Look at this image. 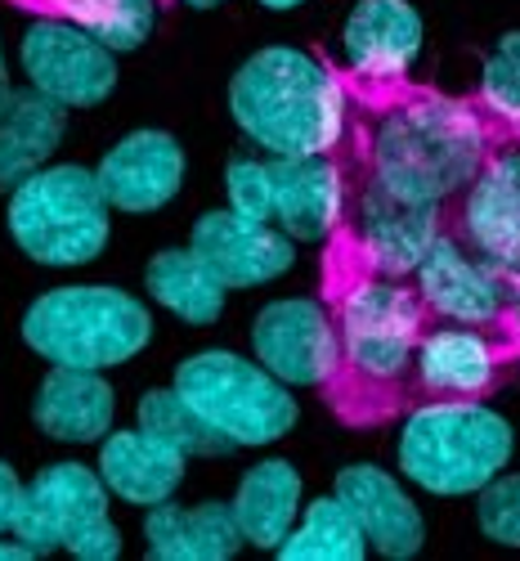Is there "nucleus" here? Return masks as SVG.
I'll return each instance as SVG.
<instances>
[{"label": "nucleus", "mask_w": 520, "mask_h": 561, "mask_svg": "<svg viewBox=\"0 0 520 561\" xmlns=\"http://www.w3.org/2000/svg\"><path fill=\"white\" fill-rule=\"evenodd\" d=\"M323 310L333 323V364L323 400L346 427H386L408 413L413 351L436 319L413 278L377 274L342 233L323 239Z\"/></svg>", "instance_id": "1"}, {"label": "nucleus", "mask_w": 520, "mask_h": 561, "mask_svg": "<svg viewBox=\"0 0 520 561\" xmlns=\"http://www.w3.org/2000/svg\"><path fill=\"white\" fill-rule=\"evenodd\" d=\"M346 90V130L382 184L408 203H449L481 171L494 135L476 95H444L408 77L368 81L337 68Z\"/></svg>", "instance_id": "2"}, {"label": "nucleus", "mask_w": 520, "mask_h": 561, "mask_svg": "<svg viewBox=\"0 0 520 561\" xmlns=\"http://www.w3.org/2000/svg\"><path fill=\"white\" fill-rule=\"evenodd\" d=\"M229 113L261 149L278 158H310L342 145L350 104L337 68L292 45H269L233 72Z\"/></svg>", "instance_id": "3"}, {"label": "nucleus", "mask_w": 520, "mask_h": 561, "mask_svg": "<svg viewBox=\"0 0 520 561\" xmlns=\"http://www.w3.org/2000/svg\"><path fill=\"white\" fill-rule=\"evenodd\" d=\"M333 162L342 180V203H337V220L327 233H342L377 274L413 278V270L421 265V256H427V248L440 233V207L408 203L391 184H382V175L368 167L350 130L333 149Z\"/></svg>", "instance_id": "4"}, {"label": "nucleus", "mask_w": 520, "mask_h": 561, "mask_svg": "<svg viewBox=\"0 0 520 561\" xmlns=\"http://www.w3.org/2000/svg\"><path fill=\"white\" fill-rule=\"evenodd\" d=\"M153 337V319L117 288H55L27 306L23 342L63 368H113L139 355Z\"/></svg>", "instance_id": "5"}, {"label": "nucleus", "mask_w": 520, "mask_h": 561, "mask_svg": "<svg viewBox=\"0 0 520 561\" xmlns=\"http://www.w3.org/2000/svg\"><path fill=\"white\" fill-rule=\"evenodd\" d=\"M511 427L485 404L408 409L400 436V467L431 494H476L511 458Z\"/></svg>", "instance_id": "6"}, {"label": "nucleus", "mask_w": 520, "mask_h": 561, "mask_svg": "<svg viewBox=\"0 0 520 561\" xmlns=\"http://www.w3.org/2000/svg\"><path fill=\"white\" fill-rule=\"evenodd\" d=\"M10 239L41 265H81L108 243V198L85 167H41L10 194Z\"/></svg>", "instance_id": "7"}, {"label": "nucleus", "mask_w": 520, "mask_h": 561, "mask_svg": "<svg viewBox=\"0 0 520 561\" xmlns=\"http://www.w3.org/2000/svg\"><path fill=\"white\" fill-rule=\"evenodd\" d=\"M175 396L233 449L269 445L297 423V404L274 373L229 351H203L184 359L175 368Z\"/></svg>", "instance_id": "8"}, {"label": "nucleus", "mask_w": 520, "mask_h": 561, "mask_svg": "<svg viewBox=\"0 0 520 561\" xmlns=\"http://www.w3.org/2000/svg\"><path fill=\"white\" fill-rule=\"evenodd\" d=\"M520 368V342L502 323L431 319L408 368V409L485 404Z\"/></svg>", "instance_id": "9"}, {"label": "nucleus", "mask_w": 520, "mask_h": 561, "mask_svg": "<svg viewBox=\"0 0 520 561\" xmlns=\"http://www.w3.org/2000/svg\"><path fill=\"white\" fill-rule=\"evenodd\" d=\"M233 211L252 220H278L288 239L319 243L337 220L342 203V180L333 153H310V158H274L252 162L239 158L224 175Z\"/></svg>", "instance_id": "10"}, {"label": "nucleus", "mask_w": 520, "mask_h": 561, "mask_svg": "<svg viewBox=\"0 0 520 561\" xmlns=\"http://www.w3.org/2000/svg\"><path fill=\"white\" fill-rule=\"evenodd\" d=\"M14 535L36 552L68 548L85 561H113L122 535L108 522V485L81 462H55L23 485Z\"/></svg>", "instance_id": "11"}, {"label": "nucleus", "mask_w": 520, "mask_h": 561, "mask_svg": "<svg viewBox=\"0 0 520 561\" xmlns=\"http://www.w3.org/2000/svg\"><path fill=\"white\" fill-rule=\"evenodd\" d=\"M440 229L502 270L520 265V139L494 135L481 171L440 203Z\"/></svg>", "instance_id": "12"}, {"label": "nucleus", "mask_w": 520, "mask_h": 561, "mask_svg": "<svg viewBox=\"0 0 520 561\" xmlns=\"http://www.w3.org/2000/svg\"><path fill=\"white\" fill-rule=\"evenodd\" d=\"M23 68L32 90L63 108H90L117 85V64L104 41L72 23H36L23 36Z\"/></svg>", "instance_id": "13"}, {"label": "nucleus", "mask_w": 520, "mask_h": 561, "mask_svg": "<svg viewBox=\"0 0 520 561\" xmlns=\"http://www.w3.org/2000/svg\"><path fill=\"white\" fill-rule=\"evenodd\" d=\"M413 284L421 301L431 306V314L449 323H502L507 301H511L507 270L476 256L444 229L436 233V243L413 270Z\"/></svg>", "instance_id": "14"}, {"label": "nucleus", "mask_w": 520, "mask_h": 561, "mask_svg": "<svg viewBox=\"0 0 520 561\" xmlns=\"http://www.w3.org/2000/svg\"><path fill=\"white\" fill-rule=\"evenodd\" d=\"M198 261L220 278L224 288H256L269 284L292 265V239L269 229L265 220H252L243 211H207L194 225Z\"/></svg>", "instance_id": "15"}, {"label": "nucleus", "mask_w": 520, "mask_h": 561, "mask_svg": "<svg viewBox=\"0 0 520 561\" xmlns=\"http://www.w3.org/2000/svg\"><path fill=\"white\" fill-rule=\"evenodd\" d=\"M252 346L261 368H269L278 382L319 387L327 364H333V323H327L323 301H274L252 323Z\"/></svg>", "instance_id": "16"}, {"label": "nucleus", "mask_w": 520, "mask_h": 561, "mask_svg": "<svg viewBox=\"0 0 520 561\" xmlns=\"http://www.w3.org/2000/svg\"><path fill=\"white\" fill-rule=\"evenodd\" d=\"M108 207L117 211H158L180 194L184 153L166 130H135L113 145L94 171Z\"/></svg>", "instance_id": "17"}, {"label": "nucleus", "mask_w": 520, "mask_h": 561, "mask_svg": "<svg viewBox=\"0 0 520 561\" xmlns=\"http://www.w3.org/2000/svg\"><path fill=\"white\" fill-rule=\"evenodd\" d=\"M421 50V19L408 0H359L346 19V72L368 81L408 77Z\"/></svg>", "instance_id": "18"}, {"label": "nucleus", "mask_w": 520, "mask_h": 561, "mask_svg": "<svg viewBox=\"0 0 520 561\" xmlns=\"http://www.w3.org/2000/svg\"><path fill=\"white\" fill-rule=\"evenodd\" d=\"M337 499L363 530V539L386 557H413L421 548V517L413 499L382 472V467H346L337 477Z\"/></svg>", "instance_id": "19"}, {"label": "nucleus", "mask_w": 520, "mask_h": 561, "mask_svg": "<svg viewBox=\"0 0 520 561\" xmlns=\"http://www.w3.org/2000/svg\"><path fill=\"white\" fill-rule=\"evenodd\" d=\"M184 449H175L171 440L153 436V432H117L104 440L100 449V477L104 485L126 499V503H166L184 477Z\"/></svg>", "instance_id": "20"}, {"label": "nucleus", "mask_w": 520, "mask_h": 561, "mask_svg": "<svg viewBox=\"0 0 520 561\" xmlns=\"http://www.w3.org/2000/svg\"><path fill=\"white\" fill-rule=\"evenodd\" d=\"M32 423L55 440H100L113 427V387L100 368H63L36 387Z\"/></svg>", "instance_id": "21"}, {"label": "nucleus", "mask_w": 520, "mask_h": 561, "mask_svg": "<svg viewBox=\"0 0 520 561\" xmlns=\"http://www.w3.org/2000/svg\"><path fill=\"white\" fill-rule=\"evenodd\" d=\"M149 552L162 561H224L243 548V530L233 522V507L198 503V507H166L158 503L145 522Z\"/></svg>", "instance_id": "22"}, {"label": "nucleus", "mask_w": 520, "mask_h": 561, "mask_svg": "<svg viewBox=\"0 0 520 561\" xmlns=\"http://www.w3.org/2000/svg\"><path fill=\"white\" fill-rule=\"evenodd\" d=\"M63 139V104L45 100L41 90H14L0 113V194H14L27 175H36Z\"/></svg>", "instance_id": "23"}, {"label": "nucleus", "mask_w": 520, "mask_h": 561, "mask_svg": "<svg viewBox=\"0 0 520 561\" xmlns=\"http://www.w3.org/2000/svg\"><path fill=\"white\" fill-rule=\"evenodd\" d=\"M297 503H301V477L292 462L269 458L243 477L239 494H233V522L243 530V543L256 548H278L297 526Z\"/></svg>", "instance_id": "24"}, {"label": "nucleus", "mask_w": 520, "mask_h": 561, "mask_svg": "<svg viewBox=\"0 0 520 561\" xmlns=\"http://www.w3.org/2000/svg\"><path fill=\"white\" fill-rule=\"evenodd\" d=\"M10 5L45 23H72L108 50H135L162 10L158 0H10Z\"/></svg>", "instance_id": "25"}, {"label": "nucleus", "mask_w": 520, "mask_h": 561, "mask_svg": "<svg viewBox=\"0 0 520 561\" xmlns=\"http://www.w3.org/2000/svg\"><path fill=\"white\" fill-rule=\"evenodd\" d=\"M149 293L188 323H211L224 306V284L198 261L194 248H166L149 261Z\"/></svg>", "instance_id": "26"}, {"label": "nucleus", "mask_w": 520, "mask_h": 561, "mask_svg": "<svg viewBox=\"0 0 520 561\" xmlns=\"http://www.w3.org/2000/svg\"><path fill=\"white\" fill-rule=\"evenodd\" d=\"M368 552L363 530L355 526V517L346 512V503L333 499H314L305 522L292 526V535L278 543L282 561H297V557H319V561H359Z\"/></svg>", "instance_id": "27"}, {"label": "nucleus", "mask_w": 520, "mask_h": 561, "mask_svg": "<svg viewBox=\"0 0 520 561\" xmlns=\"http://www.w3.org/2000/svg\"><path fill=\"white\" fill-rule=\"evenodd\" d=\"M139 427L162 436V440H171L188 458H194V454L198 458H216V454H229L233 449L220 432H211L203 417L175 396V387L171 391H149L145 400H139Z\"/></svg>", "instance_id": "28"}, {"label": "nucleus", "mask_w": 520, "mask_h": 561, "mask_svg": "<svg viewBox=\"0 0 520 561\" xmlns=\"http://www.w3.org/2000/svg\"><path fill=\"white\" fill-rule=\"evenodd\" d=\"M481 526L498 543H520V477L498 481L481 499Z\"/></svg>", "instance_id": "29"}, {"label": "nucleus", "mask_w": 520, "mask_h": 561, "mask_svg": "<svg viewBox=\"0 0 520 561\" xmlns=\"http://www.w3.org/2000/svg\"><path fill=\"white\" fill-rule=\"evenodd\" d=\"M481 95L502 104V108H520V32L498 41V50H494V59L485 68V90Z\"/></svg>", "instance_id": "30"}, {"label": "nucleus", "mask_w": 520, "mask_h": 561, "mask_svg": "<svg viewBox=\"0 0 520 561\" xmlns=\"http://www.w3.org/2000/svg\"><path fill=\"white\" fill-rule=\"evenodd\" d=\"M19 503H23V481L10 462H0V535H14Z\"/></svg>", "instance_id": "31"}, {"label": "nucleus", "mask_w": 520, "mask_h": 561, "mask_svg": "<svg viewBox=\"0 0 520 561\" xmlns=\"http://www.w3.org/2000/svg\"><path fill=\"white\" fill-rule=\"evenodd\" d=\"M476 100H481V113H485L489 135L520 139V108H502V104H494V100H485V95H476Z\"/></svg>", "instance_id": "32"}, {"label": "nucleus", "mask_w": 520, "mask_h": 561, "mask_svg": "<svg viewBox=\"0 0 520 561\" xmlns=\"http://www.w3.org/2000/svg\"><path fill=\"white\" fill-rule=\"evenodd\" d=\"M507 284H511V301H507V314H502V329L520 342V265L507 270Z\"/></svg>", "instance_id": "33"}, {"label": "nucleus", "mask_w": 520, "mask_h": 561, "mask_svg": "<svg viewBox=\"0 0 520 561\" xmlns=\"http://www.w3.org/2000/svg\"><path fill=\"white\" fill-rule=\"evenodd\" d=\"M0 557H5V561H27V557H36V548L14 535V539H0Z\"/></svg>", "instance_id": "34"}, {"label": "nucleus", "mask_w": 520, "mask_h": 561, "mask_svg": "<svg viewBox=\"0 0 520 561\" xmlns=\"http://www.w3.org/2000/svg\"><path fill=\"white\" fill-rule=\"evenodd\" d=\"M10 72H5V55H0V113H5V104H10Z\"/></svg>", "instance_id": "35"}, {"label": "nucleus", "mask_w": 520, "mask_h": 561, "mask_svg": "<svg viewBox=\"0 0 520 561\" xmlns=\"http://www.w3.org/2000/svg\"><path fill=\"white\" fill-rule=\"evenodd\" d=\"M261 5H269V10H292V5H301V0H261Z\"/></svg>", "instance_id": "36"}, {"label": "nucleus", "mask_w": 520, "mask_h": 561, "mask_svg": "<svg viewBox=\"0 0 520 561\" xmlns=\"http://www.w3.org/2000/svg\"><path fill=\"white\" fill-rule=\"evenodd\" d=\"M175 5V0H171ZM188 5H198V10H211V5H220V0H188Z\"/></svg>", "instance_id": "37"}, {"label": "nucleus", "mask_w": 520, "mask_h": 561, "mask_svg": "<svg viewBox=\"0 0 520 561\" xmlns=\"http://www.w3.org/2000/svg\"><path fill=\"white\" fill-rule=\"evenodd\" d=\"M158 5H162V10H166V5H171V0H158Z\"/></svg>", "instance_id": "38"}]
</instances>
